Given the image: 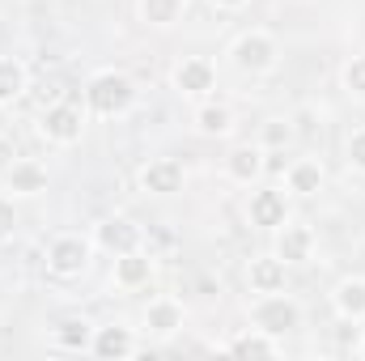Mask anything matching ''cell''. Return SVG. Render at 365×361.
<instances>
[{"label": "cell", "instance_id": "cell-1", "mask_svg": "<svg viewBox=\"0 0 365 361\" xmlns=\"http://www.w3.org/2000/svg\"><path fill=\"white\" fill-rule=\"evenodd\" d=\"M251 319H255V327L268 332V336H289V332L302 327V310H297V302L284 298V293H264V298L255 302Z\"/></svg>", "mask_w": 365, "mask_h": 361}, {"label": "cell", "instance_id": "cell-2", "mask_svg": "<svg viewBox=\"0 0 365 361\" xmlns=\"http://www.w3.org/2000/svg\"><path fill=\"white\" fill-rule=\"evenodd\" d=\"M86 98H90V106L98 115H123V111L132 106L136 90H132V81L119 77V73H98L90 81V90H86Z\"/></svg>", "mask_w": 365, "mask_h": 361}, {"label": "cell", "instance_id": "cell-3", "mask_svg": "<svg viewBox=\"0 0 365 361\" xmlns=\"http://www.w3.org/2000/svg\"><path fill=\"white\" fill-rule=\"evenodd\" d=\"M43 136L56 141V145H73L81 136V111L73 102H56L43 111Z\"/></svg>", "mask_w": 365, "mask_h": 361}, {"label": "cell", "instance_id": "cell-4", "mask_svg": "<svg viewBox=\"0 0 365 361\" xmlns=\"http://www.w3.org/2000/svg\"><path fill=\"white\" fill-rule=\"evenodd\" d=\"M234 64L247 68V73H264L276 64V43L268 34H242L238 47H234Z\"/></svg>", "mask_w": 365, "mask_h": 361}, {"label": "cell", "instance_id": "cell-5", "mask_svg": "<svg viewBox=\"0 0 365 361\" xmlns=\"http://www.w3.org/2000/svg\"><path fill=\"white\" fill-rule=\"evenodd\" d=\"M47 264L56 276H77V272L90 264V247L81 238H56L51 251H47Z\"/></svg>", "mask_w": 365, "mask_h": 361}, {"label": "cell", "instance_id": "cell-6", "mask_svg": "<svg viewBox=\"0 0 365 361\" xmlns=\"http://www.w3.org/2000/svg\"><path fill=\"white\" fill-rule=\"evenodd\" d=\"M98 247H106L115 255H128V251L140 247V225H132L128 217H110V221L98 225Z\"/></svg>", "mask_w": 365, "mask_h": 361}, {"label": "cell", "instance_id": "cell-7", "mask_svg": "<svg viewBox=\"0 0 365 361\" xmlns=\"http://www.w3.org/2000/svg\"><path fill=\"white\" fill-rule=\"evenodd\" d=\"M140 183H145V191L170 195V191L182 187V166L175 162V158H158V162H149V166L140 171Z\"/></svg>", "mask_w": 365, "mask_h": 361}, {"label": "cell", "instance_id": "cell-8", "mask_svg": "<svg viewBox=\"0 0 365 361\" xmlns=\"http://www.w3.org/2000/svg\"><path fill=\"white\" fill-rule=\"evenodd\" d=\"M175 86H179L182 93H208L212 86H217V73H212V64L208 60H182L179 68H175Z\"/></svg>", "mask_w": 365, "mask_h": 361}, {"label": "cell", "instance_id": "cell-9", "mask_svg": "<svg viewBox=\"0 0 365 361\" xmlns=\"http://www.w3.org/2000/svg\"><path fill=\"white\" fill-rule=\"evenodd\" d=\"M251 221L255 225H264V230H276V225H284V195L280 191H255L251 195Z\"/></svg>", "mask_w": 365, "mask_h": 361}, {"label": "cell", "instance_id": "cell-10", "mask_svg": "<svg viewBox=\"0 0 365 361\" xmlns=\"http://www.w3.org/2000/svg\"><path fill=\"white\" fill-rule=\"evenodd\" d=\"M251 289L255 293H280L284 289V260L280 255H264V260H251Z\"/></svg>", "mask_w": 365, "mask_h": 361}, {"label": "cell", "instance_id": "cell-11", "mask_svg": "<svg viewBox=\"0 0 365 361\" xmlns=\"http://www.w3.org/2000/svg\"><path fill=\"white\" fill-rule=\"evenodd\" d=\"M310 247H314V234H310L306 225H284L276 255H280L284 264H302V260H310Z\"/></svg>", "mask_w": 365, "mask_h": 361}, {"label": "cell", "instance_id": "cell-12", "mask_svg": "<svg viewBox=\"0 0 365 361\" xmlns=\"http://www.w3.org/2000/svg\"><path fill=\"white\" fill-rule=\"evenodd\" d=\"M93 353L98 357H128V353H136V340L128 327H102L93 340Z\"/></svg>", "mask_w": 365, "mask_h": 361}, {"label": "cell", "instance_id": "cell-13", "mask_svg": "<svg viewBox=\"0 0 365 361\" xmlns=\"http://www.w3.org/2000/svg\"><path fill=\"white\" fill-rule=\"evenodd\" d=\"M149 276H153V264H149L145 255H136V251L119 255V264H115V280H119L123 289H136V285H145Z\"/></svg>", "mask_w": 365, "mask_h": 361}, {"label": "cell", "instance_id": "cell-14", "mask_svg": "<svg viewBox=\"0 0 365 361\" xmlns=\"http://www.w3.org/2000/svg\"><path fill=\"white\" fill-rule=\"evenodd\" d=\"M145 323H149V332L170 336V332H179L182 327V306L179 302H153L149 315H145Z\"/></svg>", "mask_w": 365, "mask_h": 361}, {"label": "cell", "instance_id": "cell-15", "mask_svg": "<svg viewBox=\"0 0 365 361\" xmlns=\"http://www.w3.org/2000/svg\"><path fill=\"white\" fill-rule=\"evenodd\" d=\"M225 171H230V179H234V183H251L259 171H264V162H259V149H251V145L234 149V153H230V162H225Z\"/></svg>", "mask_w": 365, "mask_h": 361}, {"label": "cell", "instance_id": "cell-16", "mask_svg": "<svg viewBox=\"0 0 365 361\" xmlns=\"http://www.w3.org/2000/svg\"><path fill=\"white\" fill-rule=\"evenodd\" d=\"M230 353H234V357H276L280 349H276V340L268 336V332L255 327L251 336H238V340L230 345Z\"/></svg>", "mask_w": 365, "mask_h": 361}, {"label": "cell", "instance_id": "cell-17", "mask_svg": "<svg viewBox=\"0 0 365 361\" xmlns=\"http://www.w3.org/2000/svg\"><path fill=\"white\" fill-rule=\"evenodd\" d=\"M26 90V68L9 56H0V106H9L13 98H21Z\"/></svg>", "mask_w": 365, "mask_h": 361}, {"label": "cell", "instance_id": "cell-18", "mask_svg": "<svg viewBox=\"0 0 365 361\" xmlns=\"http://www.w3.org/2000/svg\"><path fill=\"white\" fill-rule=\"evenodd\" d=\"M336 310L344 319H361L365 315V280H344L336 289Z\"/></svg>", "mask_w": 365, "mask_h": 361}, {"label": "cell", "instance_id": "cell-19", "mask_svg": "<svg viewBox=\"0 0 365 361\" xmlns=\"http://www.w3.org/2000/svg\"><path fill=\"white\" fill-rule=\"evenodd\" d=\"M323 187V171H319V162H297V166H289V191H297V195H314Z\"/></svg>", "mask_w": 365, "mask_h": 361}, {"label": "cell", "instance_id": "cell-20", "mask_svg": "<svg viewBox=\"0 0 365 361\" xmlns=\"http://www.w3.org/2000/svg\"><path fill=\"white\" fill-rule=\"evenodd\" d=\"M9 183H13V191H43L47 187V171L38 162H13Z\"/></svg>", "mask_w": 365, "mask_h": 361}, {"label": "cell", "instance_id": "cell-21", "mask_svg": "<svg viewBox=\"0 0 365 361\" xmlns=\"http://www.w3.org/2000/svg\"><path fill=\"white\" fill-rule=\"evenodd\" d=\"M140 13L149 26H170V21H179L182 0H140Z\"/></svg>", "mask_w": 365, "mask_h": 361}, {"label": "cell", "instance_id": "cell-22", "mask_svg": "<svg viewBox=\"0 0 365 361\" xmlns=\"http://www.w3.org/2000/svg\"><path fill=\"white\" fill-rule=\"evenodd\" d=\"M56 340H60L64 349H86V345H90V323H86V319H64V323L56 327Z\"/></svg>", "mask_w": 365, "mask_h": 361}, {"label": "cell", "instance_id": "cell-23", "mask_svg": "<svg viewBox=\"0 0 365 361\" xmlns=\"http://www.w3.org/2000/svg\"><path fill=\"white\" fill-rule=\"evenodd\" d=\"M195 119H200V132H208V136H225V132L234 128V119H230L225 106H204Z\"/></svg>", "mask_w": 365, "mask_h": 361}, {"label": "cell", "instance_id": "cell-24", "mask_svg": "<svg viewBox=\"0 0 365 361\" xmlns=\"http://www.w3.org/2000/svg\"><path fill=\"white\" fill-rule=\"evenodd\" d=\"M293 141V128L284 123V119H272V123H264V145L268 149H284Z\"/></svg>", "mask_w": 365, "mask_h": 361}, {"label": "cell", "instance_id": "cell-25", "mask_svg": "<svg viewBox=\"0 0 365 361\" xmlns=\"http://www.w3.org/2000/svg\"><path fill=\"white\" fill-rule=\"evenodd\" d=\"M344 86H349L353 93H361V98H365V56H357V60L344 68Z\"/></svg>", "mask_w": 365, "mask_h": 361}, {"label": "cell", "instance_id": "cell-26", "mask_svg": "<svg viewBox=\"0 0 365 361\" xmlns=\"http://www.w3.org/2000/svg\"><path fill=\"white\" fill-rule=\"evenodd\" d=\"M349 162L365 171V132H353V141H349Z\"/></svg>", "mask_w": 365, "mask_h": 361}, {"label": "cell", "instance_id": "cell-27", "mask_svg": "<svg viewBox=\"0 0 365 361\" xmlns=\"http://www.w3.org/2000/svg\"><path fill=\"white\" fill-rule=\"evenodd\" d=\"M13 225H17V213H13V204H9V200H0V243L13 234Z\"/></svg>", "mask_w": 365, "mask_h": 361}, {"label": "cell", "instance_id": "cell-28", "mask_svg": "<svg viewBox=\"0 0 365 361\" xmlns=\"http://www.w3.org/2000/svg\"><path fill=\"white\" fill-rule=\"evenodd\" d=\"M212 4H221V9H238L242 0H212Z\"/></svg>", "mask_w": 365, "mask_h": 361}, {"label": "cell", "instance_id": "cell-29", "mask_svg": "<svg viewBox=\"0 0 365 361\" xmlns=\"http://www.w3.org/2000/svg\"><path fill=\"white\" fill-rule=\"evenodd\" d=\"M4 123H9V119H4V106H0V136H4Z\"/></svg>", "mask_w": 365, "mask_h": 361}, {"label": "cell", "instance_id": "cell-30", "mask_svg": "<svg viewBox=\"0 0 365 361\" xmlns=\"http://www.w3.org/2000/svg\"><path fill=\"white\" fill-rule=\"evenodd\" d=\"M361 353H365V345H361Z\"/></svg>", "mask_w": 365, "mask_h": 361}]
</instances>
